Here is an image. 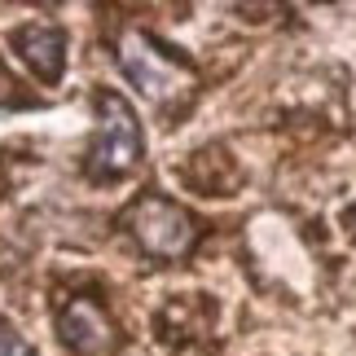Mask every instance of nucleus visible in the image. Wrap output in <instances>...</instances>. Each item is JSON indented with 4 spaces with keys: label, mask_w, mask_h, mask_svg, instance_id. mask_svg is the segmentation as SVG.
Here are the masks:
<instances>
[{
    "label": "nucleus",
    "mask_w": 356,
    "mask_h": 356,
    "mask_svg": "<svg viewBox=\"0 0 356 356\" xmlns=\"http://www.w3.org/2000/svg\"><path fill=\"white\" fill-rule=\"evenodd\" d=\"M128 229H132V238L141 242V251L154 255V259H181L198 238L189 211L168 202V198H159V194H145V198L132 202Z\"/></svg>",
    "instance_id": "nucleus-2"
},
{
    "label": "nucleus",
    "mask_w": 356,
    "mask_h": 356,
    "mask_svg": "<svg viewBox=\"0 0 356 356\" xmlns=\"http://www.w3.org/2000/svg\"><path fill=\"white\" fill-rule=\"evenodd\" d=\"M13 44L26 58V66L40 75V79H58L62 75V31L58 26H44V22H31L22 31H13Z\"/></svg>",
    "instance_id": "nucleus-5"
},
{
    "label": "nucleus",
    "mask_w": 356,
    "mask_h": 356,
    "mask_svg": "<svg viewBox=\"0 0 356 356\" xmlns=\"http://www.w3.org/2000/svg\"><path fill=\"white\" fill-rule=\"evenodd\" d=\"M102 123H97V141H92L88 154V172L97 181H111V176H123L141 163V123L128 111V102L119 92H102Z\"/></svg>",
    "instance_id": "nucleus-1"
},
{
    "label": "nucleus",
    "mask_w": 356,
    "mask_h": 356,
    "mask_svg": "<svg viewBox=\"0 0 356 356\" xmlns=\"http://www.w3.org/2000/svg\"><path fill=\"white\" fill-rule=\"evenodd\" d=\"M9 97H13V75L0 66V102H9Z\"/></svg>",
    "instance_id": "nucleus-7"
},
{
    "label": "nucleus",
    "mask_w": 356,
    "mask_h": 356,
    "mask_svg": "<svg viewBox=\"0 0 356 356\" xmlns=\"http://www.w3.org/2000/svg\"><path fill=\"white\" fill-rule=\"evenodd\" d=\"M119 62H123V71H128L132 84L141 88L145 97H154V102H168L181 88H189V71H185L181 62H172L168 53H163L149 35H141V31H128V35H123Z\"/></svg>",
    "instance_id": "nucleus-3"
},
{
    "label": "nucleus",
    "mask_w": 356,
    "mask_h": 356,
    "mask_svg": "<svg viewBox=\"0 0 356 356\" xmlns=\"http://www.w3.org/2000/svg\"><path fill=\"white\" fill-rule=\"evenodd\" d=\"M58 330L66 339V348H75L79 356H106L115 343V325L106 321V312L92 299H71L58 317Z\"/></svg>",
    "instance_id": "nucleus-4"
},
{
    "label": "nucleus",
    "mask_w": 356,
    "mask_h": 356,
    "mask_svg": "<svg viewBox=\"0 0 356 356\" xmlns=\"http://www.w3.org/2000/svg\"><path fill=\"white\" fill-rule=\"evenodd\" d=\"M0 356H31V348H26L13 330H5V325H0Z\"/></svg>",
    "instance_id": "nucleus-6"
}]
</instances>
